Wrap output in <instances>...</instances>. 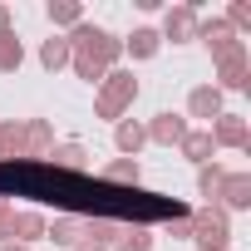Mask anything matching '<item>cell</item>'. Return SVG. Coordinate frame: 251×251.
<instances>
[{
  "mask_svg": "<svg viewBox=\"0 0 251 251\" xmlns=\"http://www.w3.org/2000/svg\"><path fill=\"white\" fill-rule=\"evenodd\" d=\"M168 236H192V212H173L168 217Z\"/></svg>",
  "mask_w": 251,
  "mask_h": 251,
  "instance_id": "484cf974",
  "label": "cell"
},
{
  "mask_svg": "<svg viewBox=\"0 0 251 251\" xmlns=\"http://www.w3.org/2000/svg\"><path fill=\"white\" fill-rule=\"evenodd\" d=\"M187 113H192V118H207V123H212L217 113H226V108H222V89H217V84H197V89L187 94Z\"/></svg>",
  "mask_w": 251,
  "mask_h": 251,
  "instance_id": "8fae6325",
  "label": "cell"
},
{
  "mask_svg": "<svg viewBox=\"0 0 251 251\" xmlns=\"http://www.w3.org/2000/svg\"><path fill=\"white\" fill-rule=\"evenodd\" d=\"M133 99H138V79L128 74V69H108L103 74V84H99V118H123L133 108Z\"/></svg>",
  "mask_w": 251,
  "mask_h": 251,
  "instance_id": "7a4b0ae2",
  "label": "cell"
},
{
  "mask_svg": "<svg viewBox=\"0 0 251 251\" xmlns=\"http://www.w3.org/2000/svg\"><path fill=\"white\" fill-rule=\"evenodd\" d=\"M0 251H30V246H20V241H5V246H0Z\"/></svg>",
  "mask_w": 251,
  "mask_h": 251,
  "instance_id": "f546056e",
  "label": "cell"
},
{
  "mask_svg": "<svg viewBox=\"0 0 251 251\" xmlns=\"http://www.w3.org/2000/svg\"><path fill=\"white\" fill-rule=\"evenodd\" d=\"M0 207H10V202H5V197H0Z\"/></svg>",
  "mask_w": 251,
  "mask_h": 251,
  "instance_id": "4dcf8cb0",
  "label": "cell"
},
{
  "mask_svg": "<svg viewBox=\"0 0 251 251\" xmlns=\"http://www.w3.org/2000/svg\"><path fill=\"white\" fill-rule=\"evenodd\" d=\"M74 251H108V246H99V241H89V236H84V241H79Z\"/></svg>",
  "mask_w": 251,
  "mask_h": 251,
  "instance_id": "f1b7e54d",
  "label": "cell"
},
{
  "mask_svg": "<svg viewBox=\"0 0 251 251\" xmlns=\"http://www.w3.org/2000/svg\"><path fill=\"white\" fill-rule=\"evenodd\" d=\"M197 5H173L168 15H163V35L158 40H173V45H182V40H197Z\"/></svg>",
  "mask_w": 251,
  "mask_h": 251,
  "instance_id": "8992f818",
  "label": "cell"
},
{
  "mask_svg": "<svg viewBox=\"0 0 251 251\" xmlns=\"http://www.w3.org/2000/svg\"><path fill=\"white\" fill-rule=\"evenodd\" d=\"M177 148H182V158H187V163H197V168H202V163H212V153H217V143H212V133H207V128H187V138H182Z\"/></svg>",
  "mask_w": 251,
  "mask_h": 251,
  "instance_id": "9a60e30c",
  "label": "cell"
},
{
  "mask_svg": "<svg viewBox=\"0 0 251 251\" xmlns=\"http://www.w3.org/2000/svg\"><path fill=\"white\" fill-rule=\"evenodd\" d=\"M143 133H148V143H158V148H177V143L187 138V118H182V113H158L153 123H143Z\"/></svg>",
  "mask_w": 251,
  "mask_h": 251,
  "instance_id": "ba28073f",
  "label": "cell"
},
{
  "mask_svg": "<svg viewBox=\"0 0 251 251\" xmlns=\"http://www.w3.org/2000/svg\"><path fill=\"white\" fill-rule=\"evenodd\" d=\"M113 143H118L123 158H138V148L148 143V133H143L138 118H118V123H113Z\"/></svg>",
  "mask_w": 251,
  "mask_h": 251,
  "instance_id": "7c38bea8",
  "label": "cell"
},
{
  "mask_svg": "<svg viewBox=\"0 0 251 251\" xmlns=\"http://www.w3.org/2000/svg\"><path fill=\"white\" fill-rule=\"evenodd\" d=\"M45 236H50L54 246H69V251H74V246L84 241V217H54V222L45 226Z\"/></svg>",
  "mask_w": 251,
  "mask_h": 251,
  "instance_id": "2e32d148",
  "label": "cell"
},
{
  "mask_svg": "<svg viewBox=\"0 0 251 251\" xmlns=\"http://www.w3.org/2000/svg\"><path fill=\"white\" fill-rule=\"evenodd\" d=\"M217 207L231 217V212H246L251 207V177L246 173H226L222 187H217Z\"/></svg>",
  "mask_w": 251,
  "mask_h": 251,
  "instance_id": "52a82bcc",
  "label": "cell"
},
{
  "mask_svg": "<svg viewBox=\"0 0 251 251\" xmlns=\"http://www.w3.org/2000/svg\"><path fill=\"white\" fill-rule=\"evenodd\" d=\"M138 158H113L108 168H103V182H138Z\"/></svg>",
  "mask_w": 251,
  "mask_h": 251,
  "instance_id": "cb8c5ba5",
  "label": "cell"
},
{
  "mask_svg": "<svg viewBox=\"0 0 251 251\" xmlns=\"http://www.w3.org/2000/svg\"><path fill=\"white\" fill-rule=\"evenodd\" d=\"M54 173H84V163H89V148L84 143H54V153L45 158Z\"/></svg>",
  "mask_w": 251,
  "mask_h": 251,
  "instance_id": "5bb4252c",
  "label": "cell"
},
{
  "mask_svg": "<svg viewBox=\"0 0 251 251\" xmlns=\"http://www.w3.org/2000/svg\"><path fill=\"white\" fill-rule=\"evenodd\" d=\"M10 217H15V207H0V246L10 241Z\"/></svg>",
  "mask_w": 251,
  "mask_h": 251,
  "instance_id": "4316f807",
  "label": "cell"
},
{
  "mask_svg": "<svg viewBox=\"0 0 251 251\" xmlns=\"http://www.w3.org/2000/svg\"><path fill=\"white\" fill-rule=\"evenodd\" d=\"M222 177H226V168H222V163H202V168H197V192H202L207 202H217Z\"/></svg>",
  "mask_w": 251,
  "mask_h": 251,
  "instance_id": "7402d4cb",
  "label": "cell"
},
{
  "mask_svg": "<svg viewBox=\"0 0 251 251\" xmlns=\"http://www.w3.org/2000/svg\"><path fill=\"white\" fill-rule=\"evenodd\" d=\"M54 153V128L50 118H25V163H45Z\"/></svg>",
  "mask_w": 251,
  "mask_h": 251,
  "instance_id": "9c48e42d",
  "label": "cell"
},
{
  "mask_svg": "<svg viewBox=\"0 0 251 251\" xmlns=\"http://www.w3.org/2000/svg\"><path fill=\"white\" fill-rule=\"evenodd\" d=\"M192 241L202 251H226L231 246V217L217 202H207L202 212H192Z\"/></svg>",
  "mask_w": 251,
  "mask_h": 251,
  "instance_id": "3957f363",
  "label": "cell"
},
{
  "mask_svg": "<svg viewBox=\"0 0 251 251\" xmlns=\"http://www.w3.org/2000/svg\"><path fill=\"white\" fill-rule=\"evenodd\" d=\"M108 251H153V231H148V226H138V222H133V226L123 222V231L113 236V246H108Z\"/></svg>",
  "mask_w": 251,
  "mask_h": 251,
  "instance_id": "ac0fdd59",
  "label": "cell"
},
{
  "mask_svg": "<svg viewBox=\"0 0 251 251\" xmlns=\"http://www.w3.org/2000/svg\"><path fill=\"white\" fill-rule=\"evenodd\" d=\"M45 226H50V222H45L40 212H15V217H10V241L30 246L35 236H45Z\"/></svg>",
  "mask_w": 251,
  "mask_h": 251,
  "instance_id": "e0dca14e",
  "label": "cell"
},
{
  "mask_svg": "<svg viewBox=\"0 0 251 251\" xmlns=\"http://www.w3.org/2000/svg\"><path fill=\"white\" fill-rule=\"evenodd\" d=\"M64 40H69V69L79 79H89V84H103V74L118 69V59H123V40H113L108 30H99L89 20L74 25Z\"/></svg>",
  "mask_w": 251,
  "mask_h": 251,
  "instance_id": "6da1fadb",
  "label": "cell"
},
{
  "mask_svg": "<svg viewBox=\"0 0 251 251\" xmlns=\"http://www.w3.org/2000/svg\"><path fill=\"white\" fill-rule=\"evenodd\" d=\"M197 40L212 50V59H226V54L246 50V40H236V35H231V25H226L222 15H212V20H197Z\"/></svg>",
  "mask_w": 251,
  "mask_h": 251,
  "instance_id": "277c9868",
  "label": "cell"
},
{
  "mask_svg": "<svg viewBox=\"0 0 251 251\" xmlns=\"http://www.w3.org/2000/svg\"><path fill=\"white\" fill-rule=\"evenodd\" d=\"M207 133H212L217 148H251V128H246V118H241V113H217Z\"/></svg>",
  "mask_w": 251,
  "mask_h": 251,
  "instance_id": "5b68a950",
  "label": "cell"
},
{
  "mask_svg": "<svg viewBox=\"0 0 251 251\" xmlns=\"http://www.w3.org/2000/svg\"><path fill=\"white\" fill-rule=\"evenodd\" d=\"M158 50H163V40H158V30H148V25L123 40V54H133V59H153Z\"/></svg>",
  "mask_w": 251,
  "mask_h": 251,
  "instance_id": "d6986e66",
  "label": "cell"
},
{
  "mask_svg": "<svg viewBox=\"0 0 251 251\" xmlns=\"http://www.w3.org/2000/svg\"><path fill=\"white\" fill-rule=\"evenodd\" d=\"M20 64H25V50H20V40L10 30V35H0V74H15Z\"/></svg>",
  "mask_w": 251,
  "mask_h": 251,
  "instance_id": "603a6c76",
  "label": "cell"
},
{
  "mask_svg": "<svg viewBox=\"0 0 251 251\" xmlns=\"http://www.w3.org/2000/svg\"><path fill=\"white\" fill-rule=\"evenodd\" d=\"M217 89H246V79H251V54L246 50H236V54H226V59H217Z\"/></svg>",
  "mask_w": 251,
  "mask_h": 251,
  "instance_id": "30bf717a",
  "label": "cell"
},
{
  "mask_svg": "<svg viewBox=\"0 0 251 251\" xmlns=\"http://www.w3.org/2000/svg\"><path fill=\"white\" fill-rule=\"evenodd\" d=\"M0 163H25V123H0Z\"/></svg>",
  "mask_w": 251,
  "mask_h": 251,
  "instance_id": "4fadbf2b",
  "label": "cell"
},
{
  "mask_svg": "<svg viewBox=\"0 0 251 251\" xmlns=\"http://www.w3.org/2000/svg\"><path fill=\"white\" fill-rule=\"evenodd\" d=\"M0 35H10V5H0Z\"/></svg>",
  "mask_w": 251,
  "mask_h": 251,
  "instance_id": "83f0119b",
  "label": "cell"
},
{
  "mask_svg": "<svg viewBox=\"0 0 251 251\" xmlns=\"http://www.w3.org/2000/svg\"><path fill=\"white\" fill-rule=\"evenodd\" d=\"M40 64H45V69H69V40H64V35H50V40L40 45Z\"/></svg>",
  "mask_w": 251,
  "mask_h": 251,
  "instance_id": "44dd1931",
  "label": "cell"
},
{
  "mask_svg": "<svg viewBox=\"0 0 251 251\" xmlns=\"http://www.w3.org/2000/svg\"><path fill=\"white\" fill-rule=\"evenodd\" d=\"M45 15H50V25H64V30L84 25V5H79V0H50Z\"/></svg>",
  "mask_w": 251,
  "mask_h": 251,
  "instance_id": "ffe728a7",
  "label": "cell"
},
{
  "mask_svg": "<svg viewBox=\"0 0 251 251\" xmlns=\"http://www.w3.org/2000/svg\"><path fill=\"white\" fill-rule=\"evenodd\" d=\"M222 20L231 25V35H241V30H251V0H231V10H226Z\"/></svg>",
  "mask_w": 251,
  "mask_h": 251,
  "instance_id": "d4e9b609",
  "label": "cell"
}]
</instances>
